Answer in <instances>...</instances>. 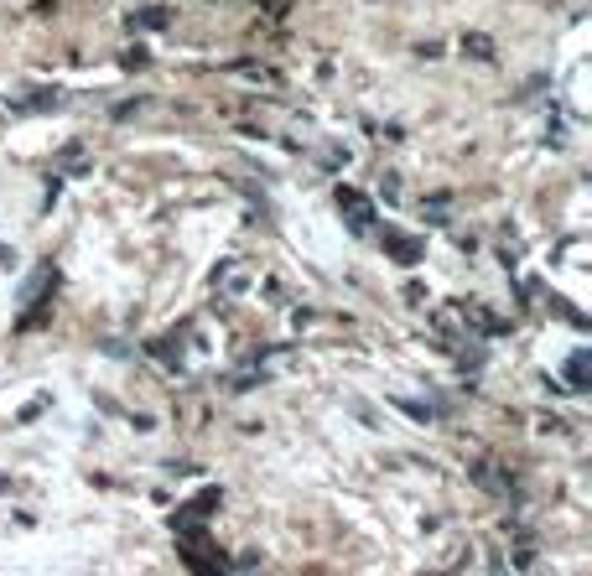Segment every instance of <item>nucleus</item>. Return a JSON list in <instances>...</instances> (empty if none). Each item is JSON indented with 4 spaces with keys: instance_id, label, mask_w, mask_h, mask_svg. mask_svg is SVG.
Instances as JSON below:
<instances>
[{
    "instance_id": "obj_3",
    "label": "nucleus",
    "mask_w": 592,
    "mask_h": 576,
    "mask_svg": "<svg viewBox=\"0 0 592 576\" xmlns=\"http://www.w3.org/2000/svg\"><path fill=\"white\" fill-rule=\"evenodd\" d=\"M567 379H571V390H587V353H577L567 364Z\"/></svg>"
},
{
    "instance_id": "obj_2",
    "label": "nucleus",
    "mask_w": 592,
    "mask_h": 576,
    "mask_svg": "<svg viewBox=\"0 0 592 576\" xmlns=\"http://www.w3.org/2000/svg\"><path fill=\"white\" fill-rule=\"evenodd\" d=\"M384 245H390V255H395V260H405V265H416V260H421V245H416V239H401V234H384Z\"/></svg>"
},
{
    "instance_id": "obj_4",
    "label": "nucleus",
    "mask_w": 592,
    "mask_h": 576,
    "mask_svg": "<svg viewBox=\"0 0 592 576\" xmlns=\"http://www.w3.org/2000/svg\"><path fill=\"white\" fill-rule=\"evenodd\" d=\"M463 52H478V58H494V42H488V37H463Z\"/></svg>"
},
{
    "instance_id": "obj_1",
    "label": "nucleus",
    "mask_w": 592,
    "mask_h": 576,
    "mask_svg": "<svg viewBox=\"0 0 592 576\" xmlns=\"http://www.w3.org/2000/svg\"><path fill=\"white\" fill-rule=\"evenodd\" d=\"M338 208H348V218H354V228H359V234H369V228H375V208L364 203L354 187H338Z\"/></svg>"
}]
</instances>
